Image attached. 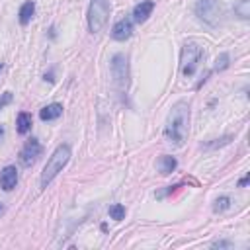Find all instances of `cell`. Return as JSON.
<instances>
[{"label":"cell","mask_w":250,"mask_h":250,"mask_svg":"<svg viewBox=\"0 0 250 250\" xmlns=\"http://www.w3.org/2000/svg\"><path fill=\"white\" fill-rule=\"evenodd\" d=\"M0 211H2V205H0Z\"/></svg>","instance_id":"cell-26"},{"label":"cell","mask_w":250,"mask_h":250,"mask_svg":"<svg viewBox=\"0 0 250 250\" xmlns=\"http://www.w3.org/2000/svg\"><path fill=\"white\" fill-rule=\"evenodd\" d=\"M230 141V137H223V139H215V143H205V148H217V146H223Z\"/></svg>","instance_id":"cell-19"},{"label":"cell","mask_w":250,"mask_h":250,"mask_svg":"<svg viewBox=\"0 0 250 250\" xmlns=\"http://www.w3.org/2000/svg\"><path fill=\"white\" fill-rule=\"evenodd\" d=\"M131 35H133V21H131V18H121L119 21L113 23V27H111V37H113L115 41H125V39H129Z\"/></svg>","instance_id":"cell-8"},{"label":"cell","mask_w":250,"mask_h":250,"mask_svg":"<svg viewBox=\"0 0 250 250\" xmlns=\"http://www.w3.org/2000/svg\"><path fill=\"white\" fill-rule=\"evenodd\" d=\"M203 59H205L203 47L195 41H186L182 47V53H180V72L186 78H191L197 72Z\"/></svg>","instance_id":"cell-3"},{"label":"cell","mask_w":250,"mask_h":250,"mask_svg":"<svg viewBox=\"0 0 250 250\" xmlns=\"http://www.w3.org/2000/svg\"><path fill=\"white\" fill-rule=\"evenodd\" d=\"M152 10H154V2L152 0H143V2H139L133 8V20L137 23H143V21L148 20V16L152 14Z\"/></svg>","instance_id":"cell-10"},{"label":"cell","mask_w":250,"mask_h":250,"mask_svg":"<svg viewBox=\"0 0 250 250\" xmlns=\"http://www.w3.org/2000/svg\"><path fill=\"white\" fill-rule=\"evenodd\" d=\"M16 184H18V168L12 166V164L4 166L2 172H0V188L4 191H10V189L16 188Z\"/></svg>","instance_id":"cell-9"},{"label":"cell","mask_w":250,"mask_h":250,"mask_svg":"<svg viewBox=\"0 0 250 250\" xmlns=\"http://www.w3.org/2000/svg\"><path fill=\"white\" fill-rule=\"evenodd\" d=\"M156 166H158V172L166 176V174H172L176 170L178 160L174 156H170V154H160L158 160H156Z\"/></svg>","instance_id":"cell-12"},{"label":"cell","mask_w":250,"mask_h":250,"mask_svg":"<svg viewBox=\"0 0 250 250\" xmlns=\"http://www.w3.org/2000/svg\"><path fill=\"white\" fill-rule=\"evenodd\" d=\"M2 139H4V125H0V143H2Z\"/></svg>","instance_id":"cell-24"},{"label":"cell","mask_w":250,"mask_h":250,"mask_svg":"<svg viewBox=\"0 0 250 250\" xmlns=\"http://www.w3.org/2000/svg\"><path fill=\"white\" fill-rule=\"evenodd\" d=\"M188 131H189V102L180 100L170 107V113L164 123V139L174 146H182L186 143Z\"/></svg>","instance_id":"cell-1"},{"label":"cell","mask_w":250,"mask_h":250,"mask_svg":"<svg viewBox=\"0 0 250 250\" xmlns=\"http://www.w3.org/2000/svg\"><path fill=\"white\" fill-rule=\"evenodd\" d=\"M229 62H230V55H229V53H221V55L215 59V64H213V68H215L217 72H221V70L229 68Z\"/></svg>","instance_id":"cell-17"},{"label":"cell","mask_w":250,"mask_h":250,"mask_svg":"<svg viewBox=\"0 0 250 250\" xmlns=\"http://www.w3.org/2000/svg\"><path fill=\"white\" fill-rule=\"evenodd\" d=\"M45 80H49V82H53V72H49V74H45Z\"/></svg>","instance_id":"cell-23"},{"label":"cell","mask_w":250,"mask_h":250,"mask_svg":"<svg viewBox=\"0 0 250 250\" xmlns=\"http://www.w3.org/2000/svg\"><path fill=\"white\" fill-rule=\"evenodd\" d=\"M0 70H2V62H0Z\"/></svg>","instance_id":"cell-25"},{"label":"cell","mask_w":250,"mask_h":250,"mask_svg":"<svg viewBox=\"0 0 250 250\" xmlns=\"http://www.w3.org/2000/svg\"><path fill=\"white\" fill-rule=\"evenodd\" d=\"M41 150H43V146H41V143H39L35 137L27 139L25 145L21 146V150H20V162H21L25 168H29V166L37 160V156L41 154Z\"/></svg>","instance_id":"cell-7"},{"label":"cell","mask_w":250,"mask_h":250,"mask_svg":"<svg viewBox=\"0 0 250 250\" xmlns=\"http://www.w3.org/2000/svg\"><path fill=\"white\" fill-rule=\"evenodd\" d=\"M70 160V146L68 145H59L53 154L47 158V164L43 166V172H41V188H47L57 176L59 172H62V168L68 164Z\"/></svg>","instance_id":"cell-2"},{"label":"cell","mask_w":250,"mask_h":250,"mask_svg":"<svg viewBox=\"0 0 250 250\" xmlns=\"http://www.w3.org/2000/svg\"><path fill=\"white\" fill-rule=\"evenodd\" d=\"M246 184H248V174H246L244 178H240V182H238V186L242 188V186H246Z\"/></svg>","instance_id":"cell-22"},{"label":"cell","mask_w":250,"mask_h":250,"mask_svg":"<svg viewBox=\"0 0 250 250\" xmlns=\"http://www.w3.org/2000/svg\"><path fill=\"white\" fill-rule=\"evenodd\" d=\"M234 14L240 20H248L250 18V0H238L234 4Z\"/></svg>","instance_id":"cell-16"},{"label":"cell","mask_w":250,"mask_h":250,"mask_svg":"<svg viewBox=\"0 0 250 250\" xmlns=\"http://www.w3.org/2000/svg\"><path fill=\"white\" fill-rule=\"evenodd\" d=\"M33 14H35V2H33V0L23 2V4H21V8H20V14H18L20 23H21V25H27V23L31 21Z\"/></svg>","instance_id":"cell-13"},{"label":"cell","mask_w":250,"mask_h":250,"mask_svg":"<svg viewBox=\"0 0 250 250\" xmlns=\"http://www.w3.org/2000/svg\"><path fill=\"white\" fill-rule=\"evenodd\" d=\"M109 217H111L113 221H121V219H125V207H123L121 203H113V205L109 207Z\"/></svg>","instance_id":"cell-18"},{"label":"cell","mask_w":250,"mask_h":250,"mask_svg":"<svg viewBox=\"0 0 250 250\" xmlns=\"http://www.w3.org/2000/svg\"><path fill=\"white\" fill-rule=\"evenodd\" d=\"M61 115H62V105L61 104H49V105H45V107L39 109L41 121H55Z\"/></svg>","instance_id":"cell-11"},{"label":"cell","mask_w":250,"mask_h":250,"mask_svg":"<svg viewBox=\"0 0 250 250\" xmlns=\"http://www.w3.org/2000/svg\"><path fill=\"white\" fill-rule=\"evenodd\" d=\"M211 248H232V242L230 240H215V242H211Z\"/></svg>","instance_id":"cell-21"},{"label":"cell","mask_w":250,"mask_h":250,"mask_svg":"<svg viewBox=\"0 0 250 250\" xmlns=\"http://www.w3.org/2000/svg\"><path fill=\"white\" fill-rule=\"evenodd\" d=\"M109 12H111V4L109 0H90L88 6V29L92 33H100L107 20H109Z\"/></svg>","instance_id":"cell-5"},{"label":"cell","mask_w":250,"mask_h":250,"mask_svg":"<svg viewBox=\"0 0 250 250\" xmlns=\"http://www.w3.org/2000/svg\"><path fill=\"white\" fill-rule=\"evenodd\" d=\"M12 100H14L12 92H4V94L0 96V109H2V107H6L8 104H12Z\"/></svg>","instance_id":"cell-20"},{"label":"cell","mask_w":250,"mask_h":250,"mask_svg":"<svg viewBox=\"0 0 250 250\" xmlns=\"http://www.w3.org/2000/svg\"><path fill=\"white\" fill-rule=\"evenodd\" d=\"M193 12H195L197 20H201L209 27H217L225 16L221 0H197L193 6Z\"/></svg>","instance_id":"cell-4"},{"label":"cell","mask_w":250,"mask_h":250,"mask_svg":"<svg viewBox=\"0 0 250 250\" xmlns=\"http://www.w3.org/2000/svg\"><path fill=\"white\" fill-rule=\"evenodd\" d=\"M111 78L119 92H125L129 86V59L123 53H115L111 57Z\"/></svg>","instance_id":"cell-6"},{"label":"cell","mask_w":250,"mask_h":250,"mask_svg":"<svg viewBox=\"0 0 250 250\" xmlns=\"http://www.w3.org/2000/svg\"><path fill=\"white\" fill-rule=\"evenodd\" d=\"M230 205H232V197L230 195H219L215 199V203H213V211L215 213H225L227 209H230Z\"/></svg>","instance_id":"cell-15"},{"label":"cell","mask_w":250,"mask_h":250,"mask_svg":"<svg viewBox=\"0 0 250 250\" xmlns=\"http://www.w3.org/2000/svg\"><path fill=\"white\" fill-rule=\"evenodd\" d=\"M31 125H33L31 115H29L27 111H20L18 117H16V131H18L20 135H25V133L31 131Z\"/></svg>","instance_id":"cell-14"}]
</instances>
